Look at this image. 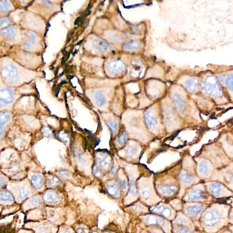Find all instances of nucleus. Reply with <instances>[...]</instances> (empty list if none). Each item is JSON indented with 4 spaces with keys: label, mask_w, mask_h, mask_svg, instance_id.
Wrapping results in <instances>:
<instances>
[{
    "label": "nucleus",
    "mask_w": 233,
    "mask_h": 233,
    "mask_svg": "<svg viewBox=\"0 0 233 233\" xmlns=\"http://www.w3.org/2000/svg\"><path fill=\"white\" fill-rule=\"evenodd\" d=\"M204 192L201 190H195L189 192V199L190 200H197L204 198Z\"/></svg>",
    "instance_id": "obj_17"
},
{
    "label": "nucleus",
    "mask_w": 233,
    "mask_h": 233,
    "mask_svg": "<svg viewBox=\"0 0 233 233\" xmlns=\"http://www.w3.org/2000/svg\"><path fill=\"white\" fill-rule=\"evenodd\" d=\"M13 201V196L10 193L7 191L0 192V202L7 203Z\"/></svg>",
    "instance_id": "obj_13"
},
{
    "label": "nucleus",
    "mask_w": 233,
    "mask_h": 233,
    "mask_svg": "<svg viewBox=\"0 0 233 233\" xmlns=\"http://www.w3.org/2000/svg\"><path fill=\"white\" fill-rule=\"evenodd\" d=\"M232 76L229 77L227 80V85H228L229 88H231V90H232L233 88V82H232Z\"/></svg>",
    "instance_id": "obj_38"
},
{
    "label": "nucleus",
    "mask_w": 233,
    "mask_h": 233,
    "mask_svg": "<svg viewBox=\"0 0 233 233\" xmlns=\"http://www.w3.org/2000/svg\"><path fill=\"white\" fill-rule=\"evenodd\" d=\"M11 116V114L8 112H0V138L2 135L5 125L10 119Z\"/></svg>",
    "instance_id": "obj_9"
},
{
    "label": "nucleus",
    "mask_w": 233,
    "mask_h": 233,
    "mask_svg": "<svg viewBox=\"0 0 233 233\" xmlns=\"http://www.w3.org/2000/svg\"><path fill=\"white\" fill-rule=\"evenodd\" d=\"M7 178L5 177L0 176V188H2L7 182Z\"/></svg>",
    "instance_id": "obj_37"
},
{
    "label": "nucleus",
    "mask_w": 233,
    "mask_h": 233,
    "mask_svg": "<svg viewBox=\"0 0 233 233\" xmlns=\"http://www.w3.org/2000/svg\"></svg>",
    "instance_id": "obj_46"
},
{
    "label": "nucleus",
    "mask_w": 233,
    "mask_h": 233,
    "mask_svg": "<svg viewBox=\"0 0 233 233\" xmlns=\"http://www.w3.org/2000/svg\"><path fill=\"white\" fill-rule=\"evenodd\" d=\"M16 193V198L19 201H22L29 195V191L27 188L23 186L19 188Z\"/></svg>",
    "instance_id": "obj_14"
},
{
    "label": "nucleus",
    "mask_w": 233,
    "mask_h": 233,
    "mask_svg": "<svg viewBox=\"0 0 233 233\" xmlns=\"http://www.w3.org/2000/svg\"><path fill=\"white\" fill-rule=\"evenodd\" d=\"M200 171L201 174L206 175L209 171V167L205 162H203L200 165Z\"/></svg>",
    "instance_id": "obj_28"
},
{
    "label": "nucleus",
    "mask_w": 233,
    "mask_h": 233,
    "mask_svg": "<svg viewBox=\"0 0 233 233\" xmlns=\"http://www.w3.org/2000/svg\"><path fill=\"white\" fill-rule=\"evenodd\" d=\"M174 101L178 109L180 111L182 110L183 108V104L182 100L179 98V96H175L174 97Z\"/></svg>",
    "instance_id": "obj_32"
},
{
    "label": "nucleus",
    "mask_w": 233,
    "mask_h": 233,
    "mask_svg": "<svg viewBox=\"0 0 233 233\" xmlns=\"http://www.w3.org/2000/svg\"><path fill=\"white\" fill-rule=\"evenodd\" d=\"M58 175L60 178L63 179H68L70 177V174L67 171L64 170L61 171L58 173Z\"/></svg>",
    "instance_id": "obj_35"
},
{
    "label": "nucleus",
    "mask_w": 233,
    "mask_h": 233,
    "mask_svg": "<svg viewBox=\"0 0 233 233\" xmlns=\"http://www.w3.org/2000/svg\"><path fill=\"white\" fill-rule=\"evenodd\" d=\"M4 77L12 83L17 82L18 80L17 70L14 65L9 64L5 68L3 72Z\"/></svg>",
    "instance_id": "obj_2"
},
{
    "label": "nucleus",
    "mask_w": 233,
    "mask_h": 233,
    "mask_svg": "<svg viewBox=\"0 0 233 233\" xmlns=\"http://www.w3.org/2000/svg\"><path fill=\"white\" fill-rule=\"evenodd\" d=\"M43 200L47 203H55L60 201V196L58 193L52 191H48L45 193Z\"/></svg>",
    "instance_id": "obj_6"
},
{
    "label": "nucleus",
    "mask_w": 233,
    "mask_h": 233,
    "mask_svg": "<svg viewBox=\"0 0 233 233\" xmlns=\"http://www.w3.org/2000/svg\"><path fill=\"white\" fill-rule=\"evenodd\" d=\"M41 203L40 198L38 196H35L29 199V200L26 202V204L24 207L25 209H29L37 207L39 206Z\"/></svg>",
    "instance_id": "obj_10"
},
{
    "label": "nucleus",
    "mask_w": 233,
    "mask_h": 233,
    "mask_svg": "<svg viewBox=\"0 0 233 233\" xmlns=\"http://www.w3.org/2000/svg\"><path fill=\"white\" fill-rule=\"evenodd\" d=\"M111 233L107 232H104V233Z\"/></svg>",
    "instance_id": "obj_45"
},
{
    "label": "nucleus",
    "mask_w": 233,
    "mask_h": 233,
    "mask_svg": "<svg viewBox=\"0 0 233 233\" xmlns=\"http://www.w3.org/2000/svg\"><path fill=\"white\" fill-rule=\"evenodd\" d=\"M62 233H70V232H69L68 231H64V232Z\"/></svg>",
    "instance_id": "obj_44"
},
{
    "label": "nucleus",
    "mask_w": 233,
    "mask_h": 233,
    "mask_svg": "<svg viewBox=\"0 0 233 233\" xmlns=\"http://www.w3.org/2000/svg\"><path fill=\"white\" fill-rule=\"evenodd\" d=\"M78 233H86V231H84V229L80 228L78 230Z\"/></svg>",
    "instance_id": "obj_42"
},
{
    "label": "nucleus",
    "mask_w": 233,
    "mask_h": 233,
    "mask_svg": "<svg viewBox=\"0 0 233 233\" xmlns=\"http://www.w3.org/2000/svg\"><path fill=\"white\" fill-rule=\"evenodd\" d=\"M11 5L8 1H0V10L3 12H7L10 10Z\"/></svg>",
    "instance_id": "obj_24"
},
{
    "label": "nucleus",
    "mask_w": 233,
    "mask_h": 233,
    "mask_svg": "<svg viewBox=\"0 0 233 233\" xmlns=\"http://www.w3.org/2000/svg\"><path fill=\"white\" fill-rule=\"evenodd\" d=\"M146 121L147 124L150 128L153 127L157 123L156 119L149 114H147Z\"/></svg>",
    "instance_id": "obj_30"
},
{
    "label": "nucleus",
    "mask_w": 233,
    "mask_h": 233,
    "mask_svg": "<svg viewBox=\"0 0 233 233\" xmlns=\"http://www.w3.org/2000/svg\"><path fill=\"white\" fill-rule=\"evenodd\" d=\"M126 139H127V136H126V134L125 133H123L118 137L117 142L118 144H120V145H123L125 143Z\"/></svg>",
    "instance_id": "obj_33"
},
{
    "label": "nucleus",
    "mask_w": 233,
    "mask_h": 233,
    "mask_svg": "<svg viewBox=\"0 0 233 233\" xmlns=\"http://www.w3.org/2000/svg\"><path fill=\"white\" fill-rule=\"evenodd\" d=\"M107 125L110 131L112 133H114L118 127V122L116 119H114L108 122Z\"/></svg>",
    "instance_id": "obj_25"
},
{
    "label": "nucleus",
    "mask_w": 233,
    "mask_h": 233,
    "mask_svg": "<svg viewBox=\"0 0 233 233\" xmlns=\"http://www.w3.org/2000/svg\"><path fill=\"white\" fill-rule=\"evenodd\" d=\"M60 181L58 178L54 176L48 177L47 180V185L48 187L54 188L60 185Z\"/></svg>",
    "instance_id": "obj_20"
},
{
    "label": "nucleus",
    "mask_w": 233,
    "mask_h": 233,
    "mask_svg": "<svg viewBox=\"0 0 233 233\" xmlns=\"http://www.w3.org/2000/svg\"><path fill=\"white\" fill-rule=\"evenodd\" d=\"M93 44L95 48L103 52L108 51L111 49V46L109 44L102 40H95Z\"/></svg>",
    "instance_id": "obj_7"
},
{
    "label": "nucleus",
    "mask_w": 233,
    "mask_h": 233,
    "mask_svg": "<svg viewBox=\"0 0 233 233\" xmlns=\"http://www.w3.org/2000/svg\"><path fill=\"white\" fill-rule=\"evenodd\" d=\"M124 68V63L119 60L112 61L108 66V69L109 72L116 74L123 72Z\"/></svg>",
    "instance_id": "obj_4"
},
{
    "label": "nucleus",
    "mask_w": 233,
    "mask_h": 233,
    "mask_svg": "<svg viewBox=\"0 0 233 233\" xmlns=\"http://www.w3.org/2000/svg\"><path fill=\"white\" fill-rule=\"evenodd\" d=\"M179 233H190V231L187 229H182L179 231Z\"/></svg>",
    "instance_id": "obj_40"
},
{
    "label": "nucleus",
    "mask_w": 233,
    "mask_h": 233,
    "mask_svg": "<svg viewBox=\"0 0 233 233\" xmlns=\"http://www.w3.org/2000/svg\"><path fill=\"white\" fill-rule=\"evenodd\" d=\"M140 46V43L138 42H133L124 45V48L126 49H138Z\"/></svg>",
    "instance_id": "obj_26"
},
{
    "label": "nucleus",
    "mask_w": 233,
    "mask_h": 233,
    "mask_svg": "<svg viewBox=\"0 0 233 233\" xmlns=\"http://www.w3.org/2000/svg\"><path fill=\"white\" fill-rule=\"evenodd\" d=\"M97 161L101 167L105 169H109L111 165V159L109 155L102 153L98 154Z\"/></svg>",
    "instance_id": "obj_5"
},
{
    "label": "nucleus",
    "mask_w": 233,
    "mask_h": 233,
    "mask_svg": "<svg viewBox=\"0 0 233 233\" xmlns=\"http://www.w3.org/2000/svg\"><path fill=\"white\" fill-rule=\"evenodd\" d=\"M108 191L109 194L113 196H116L119 194L120 190L118 185L115 182H112L108 184Z\"/></svg>",
    "instance_id": "obj_15"
},
{
    "label": "nucleus",
    "mask_w": 233,
    "mask_h": 233,
    "mask_svg": "<svg viewBox=\"0 0 233 233\" xmlns=\"http://www.w3.org/2000/svg\"><path fill=\"white\" fill-rule=\"evenodd\" d=\"M80 21L81 17H78V18H77V19H76V20L75 22V24H77V23H78V22H80Z\"/></svg>",
    "instance_id": "obj_43"
},
{
    "label": "nucleus",
    "mask_w": 233,
    "mask_h": 233,
    "mask_svg": "<svg viewBox=\"0 0 233 233\" xmlns=\"http://www.w3.org/2000/svg\"><path fill=\"white\" fill-rule=\"evenodd\" d=\"M95 99L96 103L99 106L104 105L106 103L105 98L103 93L100 91H99L96 93L95 96Z\"/></svg>",
    "instance_id": "obj_18"
},
{
    "label": "nucleus",
    "mask_w": 233,
    "mask_h": 233,
    "mask_svg": "<svg viewBox=\"0 0 233 233\" xmlns=\"http://www.w3.org/2000/svg\"><path fill=\"white\" fill-rule=\"evenodd\" d=\"M147 219H149L147 223L149 224H151V223H156V224H159L160 226H163L164 228H165L166 227H168V225L166 224L165 222L164 221L163 219H161V218H157V217H154L153 216L152 217H148L147 218Z\"/></svg>",
    "instance_id": "obj_19"
},
{
    "label": "nucleus",
    "mask_w": 233,
    "mask_h": 233,
    "mask_svg": "<svg viewBox=\"0 0 233 233\" xmlns=\"http://www.w3.org/2000/svg\"><path fill=\"white\" fill-rule=\"evenodd\" d=\"M138 152V148L133 146H130L126 149L127 155L129 158H132L136 155Z\"/></svg>",
    "instance_id": "obj_23"
},
{
    "label": "nucleus",
    "mask_w": 233,
    "mask_h": 233,
    "mask_svg": "<svg viewBox=\"0 0 233 233\" xmlns=\"http://www.w3.org/2000/svg\"><path fill=\"white\" fill-rule=\"evenodd\" d=\"M180 179L183 182L189 183L193 182L194 180V177L190 176L189 175L185 174H181L180 176Z\"/></svg>",
    "instance_id": "obj_29"
},
{
    "label": "nucleus",
    "mask_w": 233,
    "mask_h": 233,
    "mask_svg": "<svg viewBox=\"0 0 233 233\" xmlns=\"http://www.w3.org/2000/svg\"><path fill=\"white\" fill-rule=\"evenodd\" d=\"M120 182H121V185L124 189H126V182L125 180H121L120 179Z\"/></svg>",
    "instance_id": "obj_41"
},
{
    "label": "nucleus",
    "mask_w": 233,
    "mask_h": 233,
    "mask_svg": "<svg viewBox=\"0 0 233 233\" xmlns=\"http://www.w3.org/2000/svg\"><path fill=\"white\" fill-rule=\"evenodd\" d=\"M31 182L35 189L39 190L43 186V178L40 174H35L32 176Z\"/></svg>",
    "instance_id": "obj_8"
},
{
    "label": "nucleus",
    "mask_w": 233,
    "mask_h": 233,
    "mask_svg": "<svg viewBox=\"0 0 233 233\" xmlns=\"http://www.w3.org/2000/svg\"><path fill=\"white\" fill-rule=\"evenodd\" d=\"M59 136L65 142H68V141L69 140L68 137V135L65 133H61V134H60V135H59Z\"/></svg>",
    "instance_id": "obj_36"
},
{
    "label": "nucleus",
    "mask_w": 233,
    "mask_h": 233,
    "mask_svg": "<svg viewBox=\"0 0 233 233\" xmlns=\"http://www.w3.org/2000/svg\"><path fill=\"white\" fill-rule=\"evenodd\" d=\"M203 206L201 205L196 204L189 206L187 208V213L190 215H196L202 211Z\"/></svg>",
    "instance_id": "obj_12"
},
{
    "label": "nucleus",
    "mask_w": 233,
    "mask_h": 233,
    "mask_svg": "<svg viewBox=\"0 0 233 233\" xmlns=\"http://www.w3.org/2000/svg\"><path fill=\"white\" fill-rule=\"evenodd\" d=\"M210 190L213 194L215 196H218L221 191V186L218 183H213L212 184Z\"/></svg>",
    "instance_id": "obj_27"
},
{
    "label": "nucleus",
    "mask_w": 233,
    "mask_h": 233,
    "mask_svg": "<svg viewBox=\"0 0 233 233\" xmlns=\"http://www.w3.org/2000/svg\"><path fill=\"white\" fill-rule=\"evenodd\" d=\"M130 193L133 196H135L136 194V189L135 185L134 180L132 177H130Z\"/></svg>",
    "instance_id": "obj_31"
},
{
    "label": "nucleus",
    "mask_w": 233,
    "mask_h": 233,
    "mask_svg": "<svg viewBox=\"0 0 233 233\" xmlns=\"http://www.w3.org/2000/svg\"><path fill=\"white\" fill-rule=\"evenodd\" d=\"M94 173L95 175L98 177H99L101 174L100 170H99L98 168L96 167L95 166L94 167Z\"/></svg>",
    "instance_id": "obj_39"
},
{
    "label": "nucleus",
    "mask_w": 233,
    "mask_h": 233,
    "mask_svg": "<svg viewBox=\"0 0 233 233\" xmlns=\"http://www.w3.org/2000/svg\"><path fill=\"white\" fill-rule=\"evenodd\" d=\"M153 210L154 212L161 213L166 217H169L170 216L171 211L170 209L163 205L158 206L153 209Z\"/></svg>",
    "instance_id": "obj_16"
},
{
    "label": "nucleus",
    "mask_w": 233,
    "mask_h": 233,
    "mask_svg": "<svg viewBox=\"0 0 233 233\" xmlns=\"http://www.w3.org/2000/svg\"><path fill=\"white\" fill-rule=\"evenodd\" d=\"M1 33L3 36L14 37L16 34V29L12 27H7L3 29L1 31Z\"/></svg>",
    "instance_id": "obj_21"
},
{
    "label": "nucleus",
    "mask_w": 233,
    "mask_h": 233,
    "mask_svg": "<svg viewBox=\"0 0 233 233\" xmlns=\"http://www.w3.org/2000/svg\"><path fill=\"white\" fill-rule=\"evenodd\" d=\"M26 37L28 38L26 42L25 43V47L27 49H31L33 46L35 42L36 36L34 33L32 32H27L25 33Z\"/></svg>",
    "instance_id": "obj_11"
},
{
    "label": "nucleus",
    "mask_w": 233,
    "mask_h": 233,
    "mask_svg": "<svg viewBox=\"0 0 233 233\" xmlns=\"http://www.w3.org/2000/svg\"><path fill=\"white\" fill-rule=\"evenodd\" d=\"M220 219V215L217 211L212 210L206 213L204 220L205 223L208 226H213L218 223Z\"/></svg>",
    "instance_id": "obj_3"
},
{
    "label": "nucleus",
    "mask_w": 233,
    "mask_h": 233,
    "mask_svg": "<svg viewBox=\"0 0 233 233\" xmlns=\"http://www.w3.org/2000/svg\"><path fill=\"white\" fill-rule=\"evenodd\" d=\"M14 99V92L11 88L6 87L0 90V108L11 103Z\"/></svg>",
    "instance_id": "obj_1"
},
{
    "label": "nucleus",
    "mask_w": 233,
    "mask_h": 233,
    "mask_svg": "<svg viewBox=\"0 0 233 233\" xmlns=\"http://www.w3.org/2000/svg\"><path fill=\"white\" fill-rule=\"evenodd\" d=\"M176 189V188L174 186H161L160 190L164 195L169 196L173 194L175 191Z\"/></svg>",
    "instance_id": "obj_22"
},
{
    "label": "nucleus",
    "mask_w": 233,
    "mask_h": 233,
    "mask_svg": "<svg viewBox=\"0 0 233 233\" xmlns=\"http://www.w3.org/2000/svg\"><path fill=\"white\" fill-rule=\"evenodd\" d=\"M10 24V21L7 18H2L0 20V27L1 28H7Z\"/></svg>",
    "instance_id": "obj_34"
}]
</instances>
